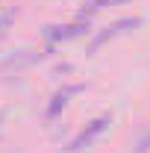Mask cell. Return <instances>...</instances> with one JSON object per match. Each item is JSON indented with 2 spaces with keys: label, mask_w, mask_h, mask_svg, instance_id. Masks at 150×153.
Listing matches in <instances>:
<instances>
[{
  "label": "cell",
  "mask_w": 150,
  "mask_h": 153,
  "mask_svg": "<svg viewBox=\"0 0 150 153\" xmlns=\"http://www.w3.org/2000/svg\"><path fill=\"white\" fill-rule=\"evenodd\" d=\"M106 124H109V115H100L97 121H91V124H88V127H85V130L71 141V150H82V144H88L97 133H103V127H106Z\"/></svg>",
  "instance_id": "1"
},
{
  "label": "cell",
  "mask_w": 150,
  "mask_h": 153,
  "mask_svg": "<svg viewBox=\"0 0 150 153\" xmlns=\"http://www.w3.org/2000/svg\"><path fill=\"white\" fill-rule=\"evenodd\" d=\"M82 30H88V24H68V27H50L47 30V38L50 41H62V38H74V36H79Z\"/></svg>",
  "instance_id": "2"
},
{
  "label": "cell",
  "mask_w": 150,
  "mask_h": 153,
  "mask_svg": "<svg viewBox=\"0 0 150 153\" xmlns=\"http://www.w3.org/2000/svg\"><path fill=\"white\" fill-rule=\"evenodd\" d=\"M76 91H82V85H79V82H76V85H65L62 91H56V94H53V103L47 106V118H53V115H56L59 109L68 103V97H71V94H76Z\"/></svg>",
  "instance_id": "3"
},
{
  "label": "cell",
  "mask_w": 150,
  "mask_h": 153,
  "mask_svg": "<svg viewBox=\"0 0 150 153\" xmlns=\"http://www.w3.org/2000/svg\"><path fill=\"white\" fill-rule=\"evenodd\" d=\"M112 3H121V0H85V3H82V15H85V12H97V9H103V6H112Z\"/></svg>",
  "instance_id": "4"
},
{
  "label": "cell",
  "mask_w": 150,
  "mask_h": 153,
  "mask_svg": "<svg viewBox=\"0 0 150 153\" xmlns=\"http://www.w3.org/2000/svg\"><path fill=\"white\" fill-rule=\"evenodd\" d=\"M9 24H12V15H3V18H0V36H3V30H6Z\"/></svg>",
  "instance_id": "5"
}]
</instances>
